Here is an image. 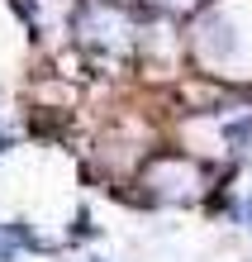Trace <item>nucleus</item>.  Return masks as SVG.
<instances>
[{"label":"nucleus","instance_id":"2","mask_svg":"<svg viewBox=\"0 0 252 262\" xmlns=\"http://www.w3.org/2000/svg\"><path fill=\"white\" fill-rule=\"evenodd\" d=\"M129 14L114 10V5H90L81 14V38L86 43H100V48H119V43H129Z\"/></svg>","mask_w":252,"mask_h":262},{"label":"nucleus","instance_id":"1","mask_svg":"<svg viewBox=\"0 0 252 262\" xmlns=\"http://www.w3.org/2000/svg\"><path fill=\"white\" fill-rule=\"evenodd\" d=\"M148 186L162 195V200H191L204 191V172L195 162H186V158H162L148 172Z\"/></svg>","mask_w":252,"mask_h":262},{"label":"nucleus","instance_id":"3","mask_svg":"<svg viewBox=\"0 0 252 262\" xmlns=\"http://www.w3.org/2000/svg\"><path fill=\"white\" fill-rule=\"evenodd\" d=\"M157 10H171V14H181V10H195L200 0H152Z\"/></svg>","mask_w":252,"mask_h":262}]
</instances>
